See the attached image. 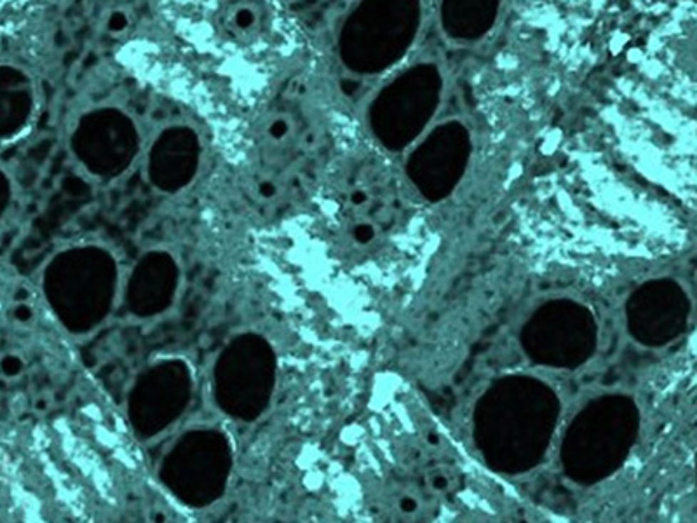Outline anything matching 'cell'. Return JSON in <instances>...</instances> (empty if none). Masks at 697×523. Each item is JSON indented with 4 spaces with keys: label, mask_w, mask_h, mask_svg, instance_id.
Wrapping results in <instances>:
<instances>
[{
    "label": "cell",
    "mask_w": 697,
    "mask_h": 523,
    "mask_svg": "<svg viewBox=\"0 0 697 523\" xmlns=\"http://www.w3.org/2000/svg\"><path fill=\"white\" fill-rule=\"evenodd\" d=\"M559 413L556 394L535 378L495 382L475 412V440L487 464L525 473L542 460Z\"/></svg>",
    "instance_id": "cell-1"
},
{
    "label": "cell",
    "mask_w": 697,
    "mask_h": 523,
    "mask_svg": "<svg viewBox=\"0 0 697 523\" xmlns=\"http://www.w3.org/2000/svg\"><path fill=\"white\" fill-rule=\"evenodd\" d=\"M640 413L626 396L591 401L567 429L562 462L569 478L597 483L617 471L628 459L638 435Z\"/></svg>",
    "instance_id": "cell-2"
},
{
    "label": "cell",
    "mask_w": 697,
    "mask_h": 523,
    "mask_svg": "<svg viewBox=\"0 0 697 523\" xmlns=\"http://www.w3.org/2000/svg\"><path fill=\"white\" fill-rule=\"evenodd\" d=\"M117 284L115 262L100 248L63 252L48 272L49 302L72 328L91 326L110 311Z\"/></svg>",
    "instance_id": "cell-3"
},
{
    "label": "cell",
    "mask_w": 697,
    "mask_h": 523,
    "mask_svg": "<svg viewBox=\"0 0 697 523\" xmlns=\"http://www.w3.org/2000/svg\"><path fill=\"white\" fill-rule=\"evenodd\" d=\"M594 337V323L586 309L567 302L549 304L525 326L523 346L532 360L542 365L574 368L591 356Z\"/></svg>",
    "instance_id": "cell-4"
},
{
    "label": "cell",
    "mask_w": 697,
    "mask_h": 523,
    "mask_svg": "<svg viewBox=\"0 0 697 523\" xmlns=\"http://www.w3.org/2000/svg\"><path fill=\"white\" fill-rule=\"evenodd\" d=\"M438 89L440 77L436 70L433 66H420L382 93L378 101H375L373 123L393 114V119L375 128L386 145L401 148L420 131L436 107Z\"/></svg>",
    "instance_id": "cell-5"
},
{
    "label": "cell",
    "mask_w": 697,
    "mask_h": 523,
    "mask_svg": "<svg viewBox=\"0 0 697 523\" xmlns=\"http://www.w3.org/2000/svg\"><path fill=\"white\" fill-rule=\"evenodd\" d=\"M73 150L96 177H117L138 152V133L119 110H98L82 117L73 135Z\"/></svg>",
    "instance_id": "cell-6"
},
{
    "label": "cell",
    "mask_w": 697,
    "mask_h": 523,
    "mask_svg": "<svg viewBox=\"0 0 697 523\" xmlns=\"http://www.w3.org/2000/svg\"><path fill=\"white\" fill-rule=\"evenodd\" d=\"M687 302L676 284L669 281L649 284L629 302V326L638 341L661 346L683 330Z\"/></svg>",
    "instance_id": "cell-7"
},
{
    "label": "cell",
    "mask_w": 697,
    "mask_h": 523,
    "mask_svg": "<svg viewBox=\"0 0 697 523\" xmlns=\"http://www.w3.org/2000/svg\"><path fill=\"white\" fill-rule=\"evenodd\" d=\"M468 152V133L459 124H448L440 128L428 140V143L413 154L415 157L429 159V161L434 159V162H410V175L417 185H420L434 170V175L425 183L422 192L429 199H440L450 192L453 183L460 177Z\"/></svg>",
    "instance_id": "cell-8"
},
{
    "label": "cell",
    "mask_w": 697,
    "mask_h": 523,
    "mask_svg": "<svg viewBox=\"0 0 697 523\" xmlns=\"http://www.w3.org/2000/svg\"><path fill=\"white\" fill-rule=\"evenodd\" d=\"M197 164V136L187 128H175L164 133L152 148L150 177L160 190L175 192L194 178Z\"/></svg>",
    "instance_id": "cell-9"
},
{
    "label": "cell",
    "mask_w": 697,
    "mask_h": 523,
    "mask_svg": "<svg viewBox=\"0 0 697 523\" xmlns=\"http://www.w3.org/2000/svg\"><path fill=\"white\" fill-rule=\"evenodd\" d=\"M178 271L166 253H150L143 257L133 271L129 283L128 304L133 312L152 314L170 306L176 290Z\"/></svg>",
    "instance_id": "cell-10"
},
{
    "label": "cell",
    "mask_w": 697,
    "mask_h": 523,
    "mask_svg": "<svg viewBox=\"0 0 697 523\" xmlns=\"http://www.w3.org/2000/svg\"><path fill=\"white\" fill-rule=\"evenodd\" d=\"M495 2H448L445 4V26L459 37H477L492 25Z\"/></svg>",
    "instance_id": "cell-11"
},
{
    "label": "cell",
    "mask_w": 697,
    "mask_h": 523,
    "mask_svg": "<svg viewBox=\"0 0 697 523\" xmlns=\"http://www.w3.org/2000/svg\"><path fill=\"white\" fill-rule=\"evenodd\" d=\"M25 370V361L18 354H6L0 360V376L4 378H16Z\"/></svg>",
    "instance_id": "cell-12"
},
{
    "label": "cell",
    "mask_w": 697,
    "mask_h": 523,
    "mask_svg": "<svg viewBox=\"0 0 697 523\" xmlns=\"http://www.w3.org/2000/svg\"><path fill=\"white\" fill-rule=\"evenodd\" d=\"M152 523H167V514L162 509H154L150 514Z\"/></svg>",
    "instance_id": "cell-13"
},
{
    "label": "cell",
    "mask_w": 697,
    "mask_h": 523,
    "mask_svg": "<svg viewBox=\"0 0 697 523\" xmlns=\"http://www.w3.org/2000/svg\"><path fill=\"white\" fill-rule=\"evenodd\" d=\"M356 236H358L359 241H368L371 236H373V230H371L370 227H361V229H358Z\"/></svg>",
    "instance_id": "cell-14"
},
{
    "label": "cell",
    "mask_w": 697,
    "mask_h": 523,
    "mask_svg": "<svg viewBox=\"0 0 697 523\" xmlns=\"http://www.w3.org/2000/svg\"><path fill=\"white\" fill-rule=\"evenodd\" d=\"M401 507L405 511H413L415 507H417V502H415L413 499H405V501L401 502Z\"/></svg>",
    "instance_id": "cell-15"
},
{
    "label": "cell",
    "mask_w": 697,
    "mask_h": 523,
    "mask_svg": "<svg viewBox=\"0 0 697 523\" xmlns=\"http://www.w3.org/2000/svg\"><path fill=\"white\" fill-rule=\"evenodd\" d=\"M446 483H445V480L443 478H438L436 480V487H445Z\"/></svg>",
    "instance_id": "cell-16"
}]
</instances>
